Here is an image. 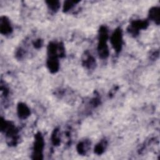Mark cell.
<instances>
[{"mask_svg": "<svg viewBox=\"0 0 160 160\" xmlns=\"http://www.w3.org/2000/svg\"><path fill=\"white\" fill-rule=\"evenodd\" d=\"M0 28L1 32L4 34L10 33L12 30L10 22L6 18H3L1 19Z\"/></svg>", "mask_w": 160, "mask_h": 160, "instance_id": "obj_4", "label": "cell"}, {"mask_svg": "<svg viewBox=\"0 0 160 160\" xmlns=\"http://www.w3.org/2000/svg\"><path fill=\"white\" fill-rule=\"evenodd\" d=\"M159 11L157 8H154L150 11V17L152 19L156 21L158 24L159 22Z\"/></svg>", "mask_w": 160, "mask_h": 160, "instance_id": "obj_7", "label": "cell"}, {"mask_svg": "<svg viewBox=\"0 0 160 160\" xmlns=\"http://www.w3.org/2000/svg\"><path fill=\"white\" fill-rule=\"evenodd\" d=\"M86 146L84 142H81L78 146V151L79 154H84L86 153Z\"/></svg>", "mask_w": 160, "mask_h": 160, "instance_id": "obj_9", "label": "cell"}, {"mask_svg": "<svg viewBox=\"0 0 160 160\" xmlns=\"http://www.w3.org/2000/svg\"><path fill=\"white\" fill-rule=\"evenodd\" d=\"M111 43L117 51H119L122 46V34L121 29H116L111 37Z\"/></svg>", "mask_w": 160, "mask_h": 160, "instance_id": "obj_3", "label": "cell"}, {"mask_svg": "<svg viewBox=\"0 0 160 160\" xmlns=\"http://www.w3.org/2000/svg\"><path fill=\"white\" fill-rule=\"evenodd\" d=\"M18 113L21 118H26L30 113L28 108L24 104H20L18 105Z\"/></svg>", "mask_w": 160, "mask_h": 160, "instance_id": "obj_6", "label": "cell"}, {"mask_svg": "<svg viewBox=\"0 0 160 160\" xmlns=\"http://www.w3.org/2000/svg\"><path fill=\"white\" fill-rule=\"evenodd\" d=\"M107 38V29L105 27H102L99 31V42L98 46L99 54L102 58H106L108 56V49L106 44Z\"/></svg>", "mask_w": 160, "mask_h": 160, "instance_id": "obj_1", "label": "cell"}, {"mask_svg": "<svg viewBox=\"0 0 160 160\" xmlns=\"http://www.w3.org/2000/svg\"><path fill=\"white\" fill-rule=\"evenodd\" d=\"M44 147V141L41 134H38L36 136V140L34 145L33 151V159H42V150Z\"/></svg>", "mask_w": 160, "mask_h": 160, "instance_id": "obj_2", "label": "cell"}, {"mask_svg": "<svg viewBox=\"0 0 160 160\" xmlns=\"http://www.w3.org/2000/svg\"><path fill=\"white\" fill-rule=\"evenodd\" d=\"M105 143L104 142H100L96 146L94 149V152L98 154H101L103 152L104 149L105 148Z\"/></svg>", "mask_w": 160, "mask_h": 160, "instance_id": "obj_8", "label": "cell"}, {"mask_svg": "<svg viewBox=\"0 0 160 160\" xmlns=\"http://www.w3.org/2000/svg\"><path fill=\"white\" fill-rule=\"evenodd\" d=\"M148 25V23L145 21H136L133 22L131 26V32L136 33L139 29L145 28Z\"/></svg>", "mask_w": 160, "mask_h": 160, "instance_id": "obj_5", "label": "cell"}]
</instances>
